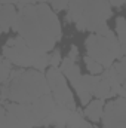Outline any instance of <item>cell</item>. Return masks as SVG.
<instances>
[{
    "mask_svg": "<svg viewBox=\"0 0 126 128\" xmlns=\"http://www.w3.org/2000/svg\"><path fill=\"white\" fill-rule=\"evenodd\" d=\"M49 0H33V4H37V3H46Z\"/></svg>",
    "mask_w": 126,
    "mask_h": 128,
    "instance_id": "484cf974",
    "label": "cell"
},
{
    "mask_svg": "<svg viewBox=\"0 0 126 128\" xmlns=\"http://www.w3.org/2000/svg\"><path fill=\"white\" fill-rule=\"evenodd\" d=\"M16 20H18V12H16V9L13 8V4H1V8H0L1 32L6 33L10 27L13 28Z\"/></svg>",
    "mask_w": 126,
    "mask_h": 128,
    "instance_id": "7c38bea8",
    "label": "cell"
},
{
    "mask_svg": "<svg viewBox=\"0 0 126 128\" xmlns=\"http://www.w3.org/2000/svg\"><path fill=\"white\" fill-rule=\"evenodd\" d=\"M111 16V4L108 0H70L68 22H74L77 30L95 32Z\"/></svg>",
    "mask_w": 126,
    "mask_h": 128,
    "instance_id": "3957f363",
    "label": "cell"
},
{
    "mask_svg": "<svg viewBox=\"0 0 126 128\" xmlns=\"http://www.w3.org/2000/svg\"><path fill=\"white\" fill-rule=\"evenodd\" d=\"M86 52L88 57L94 58L95 61L102 64L104 67H111L116 60H120L123 55L122 46L119 39L114 36L113 32H108L107 34H91L86 39Z\"/></svg>",
    "mask_w": 126,
    "mask_h": 128,
    "instance_id": "5b68a950",
    "label": "cell"
},
{
    "mask_svg": "<svg viewBox=\"0 0 126 128\" xmlns=\"http://www.w3.org/2000/svg\"><path fill=\"white\" fill-rule=\"evenodd\" d=\"M46 78H48V82H49V86H51V92L55 98V101L58 104H63L67 109L70 110H76V104H74V98L71 94V90L68 88L67 85V80H65V76L61 72V68L58 67H51L46 73Z\"/></svg>",
    "mask_w": 126,
    "mask_h": 128,
    "instance_id": "52a82bcc",
    "label": "cell"
},
{
    "mask_svg": "<svg viewBox=\"0 0 126 128\" xmlns=\"http://www.w3.org/2000/svg\"><path fill=\"white\" fill-rule=\"evenodd\" d=\"M111 6H123L126 3V0H108Z\"/></svg>",
    "mask_w": 126,
    "mask_h": 128,
    "instance_id": "603a6c76",
    "label": "cell"
},
{
    "mask_svg": "<svg viewBox=\"0 0 126 128\" xmlns=\"http://www.w3.org/2000/svg\"><path fill=\"white\" fill-rule=\"evenodd\" d=\"M12 63L10 61H7L4 57L1 58V76H0V80H1V84H4V82H7V79L10 78V74H12Z\"/></svg>",
    "mask_w": 126,
    "mask_h": 128,
    "instance_id": "e0dca14e",
    "label": "cell"
},
{
    "mask_svg": "<svg viewBox=\"0 0 126 128\" xmlns=\"http://www.w3.org/2000/svg\"><path fill=\"white\" fill-rule=\"evenodd\" d=\"M94 96L96 98H99V100H108V98H111V97L116 96V94H114L110 82L104 76H98V84H96Z\"/></svg>",
    "mask_w": 126,
    "mask_h": 128,
    "instance_id": "4fadbf2b",
    "label": "cell"
},
{
    "mask_svg": "<svg viewBox=\"0 0 126 128\" xmlns=\"http://www.w3.org/2000/svg\"><path fill=\"white\" fill-rule=\"evenodd\" d=\"M13 30L19 33L30 48L39 52L52 51L57 40L61 39L60 20L46 3L19 6Z\"/></svg>",
    "mask_w": 126,
    "mask_h": 128,
    "instance_id": "6da1fadb",
    "label": "cell"
},
{
    "mask_svg": "<svg viewBox=\"0 0 126 128\" xmlns=\"http://www.w3.org/2000/svg\"><path fill=\"white\" fill-rule=\"evenodd\" d=\"M40 125L30 103L1 101V128H33Z\"/></svg>",
    "mask_w": 126,
    "mask_h": 128,
    "instance_id": "8992f818",
    "label": "cell"
},
{
    "mask_svg": "<svg viewBox=\"0 0 126 128\" xmlns=\"http://www.w3.org/2000/svg\"><path fill=\"white\" fill-rule=\"evenodd\" d=\"M1 2V4H15V3H18V0H0Z\"/></svg>",
    "mask_w": 126,
    "mask_h": 128,
    "instance_id": "d4e9b609",
    "label": "cell"
},
{
    "mask_svg": "<svg viewBox=\"0 0 126 128\" xmlns=\"http://www.w3.org/2000/svg\"><path fill=\"white\" fill-rule=\"evenodd\" d=\"M16 4H19V6H25V4H33V0H18V3Z\"/></svg>",
    "mask_w": 126,
    "mask_h": 128,
    "instance_id": "cb8c5ba5",
    "label": "cell"
},
{
    "mask_svg": "<svg viewBox=\"0 0 126 128\" xmlns=\"http://www.w3.org/2000/svg\"><path fill=\"white\" fill-rule=\"evenodd\" d=\"M46 94H51V86L40 70H13L1 86V101L33 103Z\"/></svg>",
    "mask_w": 126,
    "mask_h": 128,
    "instance_id": "7a4b0ae2",
    "label": "cell"
},
{
    "mask_svg": "<svg viewBox=\"0 0 126 128\" xmlns=\"http://www.w3.org/2000/svg\"><path fill=\"white\" fill-rule=\"evenodd\" d=\"M98 84V76H92V74H83L82 79L79 80L76 91L79 94V98L82 101V104H89V100L92 98Z\"/></svg>",
    "mask_w": 126,
    "mask_h": 128,
    "instance_id": "30bf717a",
    "label": "cell"
},
{
    "mask_svg": "<svg viewBox=\"0 0 126 128\" xmlns=\"http://www.w3.org/2000/svg\"><path fill=\"white\" fill-rule=\"evenodd\" d=\"M113 67H114V70H116V72H117V73H119V74L126 80V63L125 61H120V60H119L117 63L113 64Z\"/></svg>",
    "mask_w": 126,
    "mask_h": 128,
    "instance_id": "ffe728a7",
    "label": "cell"
},
{
    "mask_svg": "<svg viewBox=\"0 0 126 128\" xmlns=\"http://www.w3.org/2000/svg\"><path fill=\"white\" fill-rule=\"evenodd\" d=\"M104 128H126V97H119L104 107Z\"/></svg>",
    "mask_w": 126,
    "mask_h": 128,
    "instance_id": "ba28073f",
    "label": "cell"
},
{
    "mask_svg": "<svg viewBox=\"0 0 126 128\" xmlns=\"http://www.w3.org/2000/svg\"><path fill=\"white\" fill-rule=\"evenodd\" d=\"M49 4H51L55 10H64L65 8H68L70 0H49Z\"/></svg>",
    "mask_w": 126,
    "mask_h": 128,
    "instance_id": "d6986e66",
    "label": "cell"
},
{
    "mask_svg": "<svg viewBox=\"0 0 126 128\" xmlns=\"http://www.w3.org/2000/svg\"><path fill=\"white\" fill-rule=\"evenodd\" d=\"M61 72L64 73V76L71 82V85L76 88L79 80L82 79V73H80V68L79 66L76 64V61H73L71 58H64L63 63H61Z\"/></svg>",
    "mask_w": 126,
    "mask_h": 128,
    "instance_id": "8fae6325",
    "label": "cell"
},
{
    "mask_svg": "<svg viewBox=\"0 0 126 128\" xmlns=\"http://www.w3.org/2000/svg\"><path fill=\"white\" fill-rule=\"evenodd\" d=\"M85 64H86L88 70H89L92 74H99V73H102V64H99L98 61H95L94 58L85 57Z\"/></svg>",
    "mask_w": 126,
    "mask_h": 128,
    "instance_id": "ac0fdd59",
    "label": "cell"
},
{
    "mask_svg": "<svg viewBox=\"0 0 126 128\" xmlns=\"http://www.w3.org/2000/svg\"><path fill=\"white\" fill-rule=\"evenodd\" d=\"M60 61H61V54H60V51H54L52 52V55H51V67H58L60 66Z\"/></svg>",
    "mask_w": 126,
    "mask_h": 128,
    "instance_id": "44dd1931",
    "label": "cell"
},
{
    "mask_svg": "<svg viewBox=\"0 0 126 128\" xmlns=\"http://www.w3.org/2000/svg\"><path fill=\"white\" fill-rule=\"evenodd\" d=\"M67 128H92V127H91V124H89L88 121L83 119L82 113L76 109V110L70 115V118H68V121H67Z\"/></svg>",
    "mask_w": 126,
    "mask_h": 128,
    "instance_id": "9a60e30c",
    "label": "cell"
},
{
    "mask_svg": "<svg viewBox=\"0 0 126 128\" xmlns=\"http://www.w3.org/2000/svg\"><path fill=\"white\" fill-rule=\"evenodd\" d=\"M3 57L18 67H34L40 72L51 66V55H48V52L34 51L21 36L13 39L10 37L7 40V43L3 46Z\"/></svg>",
    "mask_w": 126,
    "mask_h": 128,
    "instance_id": "277c9868",
    "label": "cell"
},
{
    "mask_svg": "<svg viewBox=\"0 0 126 128\" xmlns=\"http://www.w3.org/2000/svg\"><path fill=\"white\" fill-rule=\"evenodd\" d=\"M30 104H31V107H33V110H34V113H36V116H37V119H39V122H40V125H43V122H45V121L52 115V112L55 110L57 101H55L54 96L46 94V96L37 98L36 101H33Z\"/></svg>",
    "mask_w": 126,
    "mask_h": 128,
    "instance_id": "9c48e42d",
    "label": "cell"
},
{
    "mask_svg": "<svg viewBox=\"0 0 126 128\" xmlns=\"http://www.w3.org/2000/svg\"><path fill=\"white\" fill-rule=\"evenodd\" d=\"M85 115L91 119V121H99L104 115V104H102V100H94L88 104V107L85 109Z\"/></svg>",
    "mask_w": 126,
    "mask_h": 128,
    "instance_id": "5bb4252c",
    "label": "cell"
},
{
    "mask_svg": "<svg viewBox=\"0 0 126 128\" xmlns=\"http://www.w3.org/2000/svg\"><path fill=\"white\" fill-rule=\"evenodd\" d=\"M116 33H117V39L120 42V46L126 48V20L123 16H119L116 20Z\"/></svg>",
    "mask_w": 126,
    "mask_h": 128,
    "instance_id": "2e32d148",
    "label": "cell"
},
{
    "mask_svg": "<svg viewBox=\"0 0 126 128\" xmlns=\"http://www.w3.org/2000/svg\"><path fill=\"white\" fill-rule=\"evenodd\" d=\"M77 55H79V52H77V48H76V46H71V49H70V54H68V58H71L73 61H76V60H77Z\"/></svg>",
    "mask_w": 126,
    "mask_h": 128,
    "instance_id": "7402d4cb",
    "label": "cell"
},
{
    "mask_svg": "<svg viewBox=\"0 0 126 128\" xmlns=\"http://www.w3.org/2000/svg\"><path fill=\"white\" fill-rule=\"evenodd\" d=\"M122 85H123V88H125V90H126V80H125V82H123V84H122Z\"/></svg>",
    "mask_w": 126,
    "mask_h": 128,
    "instance_id": "4316f807",
    "label": "cell"
}]
</instances>
